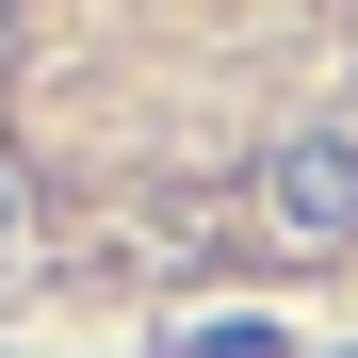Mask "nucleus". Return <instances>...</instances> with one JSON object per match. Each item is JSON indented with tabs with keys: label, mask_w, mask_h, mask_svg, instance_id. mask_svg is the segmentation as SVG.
Instances as JSON below:
<instances>
[{
	"label": "nucleus",
	"mask_w": 358,
	"mask_h": 358,
	"mask_svg": "<svg viewBox=\"0 0 358 358\" xmlns=\"http://www.w3.org/2000/svg\"><path fill=\"white\" fill-rule=\"evenodd\" d=\"M261 228L277 245H358V131H293L261 163Z\"/></svg>",
	"instance_id": "nucleus-1"
},
{
	"label": "nucleus",
	"mask_w": 358,
	"mask_h": 358,
	"mask_svg": "<svg viewBox=\"0 0 358 358\" xmlns=\"http://www.w3.org/2000/svg\"><path fill=\"white\" fill-rule=\"evenodd\" d=\"M17 228H33V196H17V179H0V261H17Z\"/></svg>",
	"instance_id": "nucleus-2"
}]
</instances>
